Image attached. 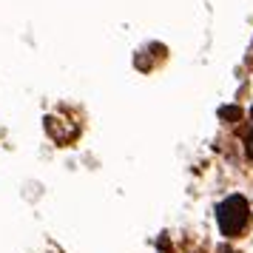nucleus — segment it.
Wrapping results in <instances>:
<instances>
[{
	"instance_id": "3",
	"label": "nucleus",
	"mask_w": 253,
	"mask_h": 253,
	"mask_svg": "<svg viewBox=\"0 0 253 253\" xmlns=\"http://www.w3.org/2000/svg\"><path fill=\"white\" fill-rule=\"evenodd\" d=\"M245 151H248V157L253 160V131L248 134V137H245Z\"/></svg>"
},
{
	"instance_id": "1",
	"label": "nucleus",
	"mask_w": 253,
	"mask_h": 253,
	"mask_svg": "<svg viewBox=\"0 0 253 253\" xmlns=\"http://www.w3.org/2000/svg\"><path fill=\"white\" fill-rule=\"evenodd\" d=\"M216 219L219 228L225 236H239L242 230L248 228V219H251V211H248V199L245 196H228L222 205L216 208Z\"/></svg>"
},
{
	"instance_id": "2",
	"label": "nucleus",
	"mask_w": 253,
	"mask_h": 253,
	"mask_svg": "<svg viewBox=\"0 0 253 253\" xmlns=\"http://www.w3.org/2000/svg\"><path fill=\"white\" fill-rule=\"evenodd\" d=\"M219 117L233 123V120H239L242 117V108H236V105H225V108H219Z\"/></svg>"
}]
</instances>
